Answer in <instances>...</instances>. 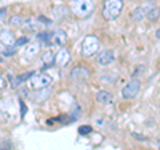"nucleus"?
<instances>
[{
    "instance_id": "nucleus-1",
    "label": "nucleus",
    "mask_w": 160,
    "mask_h": 150,
    "mask_svg": "<svg viewBox=\"0 0 160 150\" xmlns=\"http://www.w3.org/2000/svg\"><path fill=\"white\" fill-rule=\"evenodd\" d=\"M123 6H124L123 0H104L103 9H102L103 18L108 22L115 20V19L122 13Z\"/></svg>"
},
{
    "instance_id": "nucleus-2",
    "label": "nucleus",
    "mask_w": 160,
    "mask_h": 150,
    "mask_svg": "<svg viewBox=\"0 0 160 150\" xmlns=\"http://www.w3.org/2000/svg\"><path fill=\"white\" fill-rule=\"evenodd\" d=\"M69 8L78 18H87L93 11V2L92 0H72Z\"/></svg>"
},
{
    "instance_id": "nucleus-3",
    "label": "nucleus",
    "mask_w": 160,
    "mask_h": 150,
    "mask_svg": "<svg viewBox=\"0 0 160 150\" xmlns=\"http://www.w3.org/2000/svg\"><path fill=\"white\" fill-rule=\"evenodd\" d=\"M99 47H100L99 38L95 36V35H87V36L83 39L82 51L86 56H92V55H95L99 51Z\"/></svg>"
},
{
    "instance_id": "nucleus-4",
    "label": "nucleus",
    "mask_w": 160,
    "mask_h": 150,
    "mask_svg": "<svg viewBox=\"0 0 160 150\" xmlns=\"http://www.w3.org/2000/svg\"><path fill=\"white\" fill-rule=\"evenodd\" d=\"M52 83V78L48 74H38V75H32L29 79V86L35 90H40V88H46L49 84Z\"/></svg>"
},
{
    "instance_id": "nucleus-5",
    "label": "nucleus",
    "mask_w": 160,
    "mask_h": 150,
    "mask_svg": "<svg viewBox=\"0 0 160 150\" xmlns=\"http://www.w3.org/2000/svg\"><path fill=\"white\" fill-rule=\"evenodd\" d=\"M140 91V81L138 79H132L129 81L122 90V95L124 99H133Z\"/></svg>"
},
{
    "instance_id": "nucleus-6",
    "label": "nucleus",
    "mask_w": 160,
    "mask_h": 150,
    "mask_svg": "<svg viewBox=\"0 0 160 150\" xmlns=\"http://www.w3.org/2000/svg\"><path fill=\"white\" fill-rule=\"evenodd\" d=\"M69 61H71V55H69V51L66 48H62V50H59V52L55 55V63L58 64V66L60 67H64V66H67V64L69 63Z\"/></svg>"
},
{
    "instance_id": "nucleus-7",
    "label": "nucleus",
    "mask_w": 160,
    "mask_h": 150,
    "mask_svg": "<svg viewBox=\"0 0 160 150\" xmlns=\"http://www.w3.org/2000/svg\"><path fill=\"white\" fill-rule=\"evenodd\" d=\"M112 61H113V52L109 51V50H103L96 56V62L100 66H108L109 63H112Z\"/></svg>"
},
{
    "instance_id": "nucleus-8",
    "label": "nucleus",
    "mask_w": 160,
    "mask_h": 150,
    "mask_svg": "<svg viewBox=\"0 0 160 150\" xmlns=\"http://www.w3.org/2000/svg\"><path fill=\"white\" fill-rule=\"evenodd\" d=\"M71 77L73 79H78V81H86V79H88V77H89V71L86 67L78 66L71 71Z\"/></svg>"
},
{
    "instance_id": "nucleus-9",
    "label": "nucleus",
    "mask_w": 160,
    "mask_h": 150,
    "mask_svg": "<svg viewBox=\"0 0 160 150\" xmlns=\"http://www.w3.org/2000/svg\"><path fill=\"white\" fill-rule=\"evenodd\" d=\"M51 42L53 44H56V46H64V44L67 43V34L62 31V29H59V31H55L53 34H51Z\"/></svg>"
},
{
    "instance_id": "nucleus-10",
    "label": "nucleus",
    "mask_w": 160,
    "mask_h": 150,
    "mask_svg": "<svg viewBox=\"0 0 160 150\" xmlns=\"http://www.w3.org/2000/svg\"><path fill=\"white\" fill-rule=\"evenodd\" d=\"M40 51V44L39 43H28L26 50H24V56L27 59H33Z\"/></svg>"
},
{
    "instance_id": "nucleus-11",
    "label": "nucleus",
    "mask_w": 160,
    "mask_h": 150,
    "mask_svg": "<svg viewBox=\"0 0 160 150\" xmlns=\"http://www.w3.org/2000/svg\"><path fill=\"white\" fill-rule=\"evenodd\" d=\"M0 42H2L4 46H7V47H9V46H13L15 44V38L12 36V34L11 32H7V31H4V32H2L0 34Z\"/></svg>"
},
{
    "instance_id": "nucleus-12",
    "label": "nucleus",
    "mask_w": 160,
    "mask_h": 150,
    "mask_svg": "<svg viewBox=\"0 0 160 150\" xmlns=\"http://www.w3.org/2000/svg\"><path fill=\"white\" fill-rule=\"evenodd\" d=\"M111 99H112V95L108 91H106V90H102V91H99L96 94V102L99 104H106L111 101Z\"/></svg>"
},
{
    "instance_id": "nucleus-13",
    "label": "nucleus",
    "mask_w": 160,
    "mask_h": 150,
    "mask_svg": "<svg viewBox=\"0 0 160 150\" xmlns=\"http://www.w3.org/2000/svg\"><path fill=\"white\" fill-rule=\"evenodd\" d=\"M52 13H53V18L62 19V18H66L67 15L69 13V9H68V7H66V6H59V7H55V8H53Z\"/></svg>"
},
{
    "instance_id": "nucleus-14",
    "label": "nucleus",
    "mask_w": 160,
    "mask_h": 150,
    "mask_svg": "<svg viewBox=\"0 0 160 150\" xmlns=\"http://www.w3.org/2000/svg\"><path fill=\"white\" fill-rule=\"evenodd\" d=\"M146 18L149 22H156L160 19V8L159 7H152L148 9V12L146 13Z\"/></svg>"
},
{
    "instance_id": "nucleus-15",
    "label": "nucleus",
    "mask_w": 160,
    "mask_h": 150,
    "mask_svg": "<svg viewBox=\"0 0 160 150\" xmlns=\"http://www.w3.org/2000/svg\"><path fill=\"white\" fill-rule=\"evenodd\" d=\"M24 28L28 29V31H38V29L40 28V23L38 20L31 19V20H27L26 23H24Z\"/></svg>"
},
{
    "instance_id": "nucleus-16",
    "label": "nucleus",
    "mask_w": 160,
    "mask_h": 150,
    "mask_svg": "<svg viewBox=\"0 0 160 150\" xmlns=\"http://www.w3.org/2000/svg\"><path fill=\"white\" fill-rule=\"evenodd\" d=\"M53 61H55V55H53L52 51H49L48 50L47 52H44V55H43V62L44 63L51 64V63H53Z\"/></svg>"
},
{
    "instance_id": "nucleus-17",
    "label": "nucleus",
    "mask_w": 160,
    "mask_h": 150,
    "mask_svg": "<svg viewBox=\"0 0 160 150\" xmlns=\"http://www.w3.org/2000/svg\"><path fill=\"white\" fill-rule=\"evenodd\" d=\"M32 74H33V72H26V74L20 75V77H18V78H16V81H15L16 86H18V83H22V82H24V81H27L28 78H31V77H32Z\"/></svg>"
},
{
    "instance_id": "nucleus-18",
    "label": "nucleus",
    "mask_w": 160,
    "mask_h": 150,
    "mask_svg": "<svg viewBox=\"0 0 160 150\" xmlns=\"http://www.w3.org/2000/svg\"><path fill=\"white\" fill-rule=\"evenodd\" d=\"M9 24H11L12 27H18L22 24V18L20 16H12L11 19H9Z\"/></svg>"
},
{
    "instance_id": "nucleus-19",
    "label": "nucleus",
    "mask_w": 160,
    "mask_h": 150,
    "mask_svg": "<svg viewBox=\"0 0 160 150\" xmlns=\"http://www.w3.org/2000/svg\"><path fill=\"white\" fill-rule=\"evenodd\" d=\"M92 131V127L88 126V125H84V126H80L79 127V133L83 134V136H86V134H89Z\"/></svg>"
},
{
    "instance_id": "nucleus-20",
    "label": "nucleus",
    "mask_w": 160,
    "mask_h": 150,
    "mask_svg": "<svg viewBox=\"0 0 160 150\" xmlns=\"http://www.w3.org/2000/svg\"><path fill=\"white\" fill-rule=\"evenodd\" d=\"M27 42H28V39L23 36V38H19V39H18V40L15 42V43H16V46H23V44H26Z\"/></svg>"
},
{
    "instance_id": "nucleus-21",
    "label": "nucleus",
    "mask_w": 160,
    "mask_h": 150,
    "mask_svg": "<svg viewBox=\"0 0 160 150\" xmlns=\"http://www.w3.org/2000/svg\"><path fill=\"white\" fill-rule=\"evenodd\" d=\"M155 36H156L158 39H160V28H159L158 31H156V34H155Z\"/></svg>"
}]
</instances>
